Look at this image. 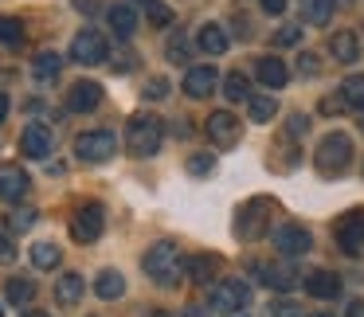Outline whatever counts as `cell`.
I'll use <instances>...</instances> for the list:
<instances>
[{"mask_svg": "<svg viewBox=\"0 0 364 317\" xmlns=\"http://www.w3.org/2000/svg\"><path fill=\"white\" fill-rule=\"evenodd\" d=\"M141 267L157 286H176L184 278V251L176 243H168V239H161V243H153L145 251Z\"/></svg>", "mask_w": 364, "mask_h": 317, "instance_id": "6da1fadb", "label": "cell"}, {"mask_svg": "<svg viewBox=\"0 0 364 317\" xmlns=\"http://www.w3.org/2000/svg\"><path fill=\"white\" fill-rule=\"evenodd\" d=\"M165 141V122L157 114H134L126 122V145L134 157H153Z\"/></svg>", "mask_w": 364, "mask_h": 317, "instance_id": "7a4b0ae2", "label": "cell"}, {"mask_svg": "<svg viewBox=\"0 0 364 317\" xmlns=\"http://www.w3.org/2000/svg\"><path fill=\"white\" fill-rule=\"evenodd\" d=\"M314 165L321 176H345L353 165V137L348 134H325L314 153Z\"/></svg>", "mask_w": 364, "mask_h": 317, "instance_id": "3957f363", "label": "cell"}, {"mask_svg": "<svg viewBox=\"0 0 364 317\" xmlns=\"http://www.w3.org/2000/svg\"><path fill=\"white\" fill-rule=\"evenodd\" d=\"M270 215H274V200H267V196L247 200L235 215V235L243 239V243H259L270 231Z\"/></svg>", "mask_w": 364, "mask_h": 317, "instance_id": "277c9868", "label": "cell"}, {"mask_svg": "<svg viewBox=\"0 0 364 317\" xmlns=\"http://www.w3.org/2000/svg\"><path fill=\"white\" fill-rule=\"evenodd\" d=\"M118 153V137L110 129H87V134L75 137V157L87 161V165H102Z\"/></svg>", "mask_w": 364, "mask_h": 317, "instance_id": "5b68a950", "label": "cell"}, {"mask_svg": "<svg viewBox=\"0 0 364 317\" xmlns=\"http://www.w3.org/2000/svg\"><path fill=\"white\" fill-rule=\"evenodd\" d=\"M208 306H212L215 313H239V309L251 306V286H247L243 278H223V282L212 286Z\"/></svg>", "mask_w": 364, "mask_h": 317, "instance_id": "8992f818", "label": "cell"}, {"mask_svg": "<svg viewBox=\"0 0 364 317\" xmlns=\"http://www.w3.org/2000/svg\"><path fill=\"white\" fill-rule=\"evenodd\" d=\"M106 55H110V43H106V36L98 28H82L71 40V63L98 67V63H106Z\"/></svg>", "mask_w": 364, "mask_h": 317, "instance_id": "52a82bcc", "label": "cell"}, {"mask_svg": "<svg viewBox=\"0 0 364 317\" xmlns=\"http://www.w3.org/2000/svg\"><path fill=\"white\" fill-rule=\"evenodd\" d=\"M106 231V208L102 204H82L71 215V239L75 243H98Z\"/></svg>", "mask_w": 364, "mask_h": 317, "instance_id": "ba28073f", "label": "cell"}, {"mask_svg": "<svg viewBox=\"0 0 364 317\" xmlns=\"http://www.w3.org/2000/svg\"><path fill=\"white\" fill-rule=\"evenodd\" d=\"M337 243L345 254H360L364 251V208H353L337 220Z\"/></svg>", "mask_w": 364, "mask_h": 317, "instance_id": "9c48e42d", "label": "cell"}, {"mask_svg": "<svg viewBox=\"0 0 364 317\" xmlns=\"http://www.w3.org/2000/svg\"><path fill=\"white\" fill-rule=\"evenodd\" d=\"M51 149H55V134H51V126H40V122L24 126V134H20V153H24L28 161L51 157Z\"/></svg>", "mask_w": 364, "mask_h": 317, "instance_id": "30bf717a", "label": "cell"}, {"mask_svg": "<svg viewBox=\"0 0 364 317\" xmlns=\"http://www.w3.org/2000/svg\"><path fill=\"white\" fill-rule=\"evenodd\" d=\"M208 137H212V145H220V149H231V145L243 137V126H239L235 114L215 110V114H208Z\"/></svg>", "mask_w": 364, "mask_h": 317, "instance_id": "8fae6325", "label": "cell"}, {"mask_svg": "<svg viewBox=\"0 0 364 317\" xmlns=\"http://www.w3.org/2000/svg\"><path fill=\"white\" fill-rule=\"evenodd\" d=\"M32 192V176L24 173L20 165H4L0 168V200L4 204H20V200Z\"/></svg>", "mask_w": 364, "mask_h": 317, "instance_id": "7c38bea8", "label": "cell"}, {"mask_svg": "<svg viewBox=\"0 0 364 317\" xmlns=\"http://www.w3.org/2000/svg\"><path fill=\"white\" fill-rule=\"evenodd\" d=\"M274 247L278 251H286L294 259V254H309L314 251V235H309L301 223H282V227L274 231Z\"/></svg>", "mask_w": 364, "mask_h": 317, "instance_id": "4fadbf2b", "label": "cell"}, {"mask_svg": "<svg viewBox=\"0 0 364 317\" xmlns=\"http://www.w3.org/2000/svg\"><path fill=\"white\" fill-rule=\"evenodd\" d=\"M255 274H259L270 290H294V286L301 282V274H298V267H294V262H267V267L259 262V267H255Z\"/></svg>", "mask_w": 364, "mask_h": 317, "instance_id": "5bb4252c", "label": "cell"}, {"mask_svg": "<svg viewBox=\"0 0 364 317\" xmlns=\"http://www.w3.org/2000/svg\"><path fill=\"white\" fill-rule=\"evenodd\" d=\"M98 106H102V87L90 82V79L75 82L71 95H67V110L71 114H90V110H98Z\"/></svg>", "mask_w": 364, "mask_h": 317, "instance_id": "9a60e30c", "label": "cell"}, {"mask_svg": "<svg viewBox=\"0 0 364 317\" xmlns=\"http://www.w3.org/2000/svg\"><path fill=\"white\" fill-rule=\"evenodd\" d=\"M255 79L267 90H282L286 82H290V71H286V63L278 55H259L255 59Z\"/></svg>", "mask_w": 364, "mask_h": 317, "instance_id": "2e32d148", "label": "cell"}, {"mask_svg": "<svg viewBox=\"0 0 364 317\" xmlns=\"http://www.w3.org/2000/svg\"><path fill=\"white\" fill-rule=\"evenodd\" d=\"M215 82H220L215 67L212 63H196V67H188V75H184V95L188 98H208L215 90Z\"/></svg>", "mask_w": 364, "mask_h": 317, "instance_id": "e0dca14e", "label": "cell"}, {"mask_svg": "<svg viewBox=\"0 0 364 317\" xmlns=\"http://www.w3.org/2000/svg\"><path fill=\"white\" fill-rule=\"evenodd\" d=\"M184 274L200 286L215 282V274H220V254H192V259H184Z\"/></svg>", "mask_w": 364, "mask_h": 317, "instance_id": "ac0fdd59", "label": "cell"}, {"mask_svg": "<svg viewBox=\"0 0 364 317\" xmlns=\"http://www.w3.org/2000/svg\"><path fill=\"white\" fill-rule=\"evenodd\" d=\"M306 294L317 298V301H329V298L341 294V278L333 274V270H314V274L306 278Z\"/></svg>", "mask_w": 364, "mask_h": 317, "instance_id": "d6986e66", "label": "cell"}, {"mask_svg": "<svg viewBox=\"0 0 364 317\" xmlns=\"http://www.w3.org/2000/svg\"><path fill=\"white\" fill-rule=\"evenodd\" d=\"M228 32H223V24H200L196 28V48L204 51V55H223L228 51Z\"/></svg>", "mask_w": 364, "mask_h": 317, "instance_id": "ffe728a7", "label": "cell"}, {"mask_svg": "<svg viewBox=\"0 0 364 317\" xmlns=\"http://www.w3.org/2000/svg\"><path fill=\"white\" fill-rule=\"evenodd\" d=\"M106 20H110V32L118 36V40H129V36L137 32V9L134 4H114V9L106 12Z\"/></svg>", "mask_w": 364, "mask_h": 317, "instance_id": "44dd1931", "label": "cell"}, {"mask_svg": "<svg viewBox=\"0 0 364 317\" xmlns=\"http://www.w3.org/2000/svg\"><path fill=\"white\" fill-rule=\"evenodd\" d=\"M82 294H87V282H82V274H75V270H71V274H63V278L55 282V301H59L63 309L79 306Z\"/></svg>", "mask_w": 364, "mask_h": 317, "instance_id": "7402d4cb", "label": "cell"}, {"mask_svg": "<svg viewBox=\"0 0 364 317\" xmlns=\"http://www.w3.org/2000/svg\"><path fill=\"white\" fill-rule=\"evenodd\" d=\"M95 294L102 301H118L122 294H126V278L118 274V270H98V278H95Z\"/></svg>", "mask_w": 364, "mask_h": 317, "instance_id": "603a6c76", "label": "cell"}, {"mask_svg": "<svg viewBox=\"0 0 364 317\" xmlns=\"http://www.w3.org/2000/svg\"><path fill=\"white\" fill-rule=\"evenodd\" d=\"M329 51L337 63H356V55H360V40H356V32H337L329 40Z\"/></svg>", "mask_w": 364, "mask_h": 317, "instance_id": "cb8c5ba5", "label": "cell"}, {"mask_svg": "<svg viewBox=\"0 0 364 317\" xmlns=\"http://www.w3.org/2000/svg\"><path fill=\"white\" fill-rule=\"evenodd\" d=\"M333 9H337V0H301V20L321 28L333 20Z\"/></svg>", "mask_w": 364, "mask_h": 317, "instance_id": "d4e9b609", "label": "cell"}, {"mask_svg": "<svg viewBox=\"0 0 364 317\" xmlns=\"http://www.w3.org/2000/svg\"><path fill=\"white\" fill-rule=\"evenodd\" d=\"M59 71H63V59H59L55 51H40V55H36L32 75H36L40 82H55V79H59Z\"/></svg>", "mask_w": 364, "mask_h": 317, "instance_id": "484cf974", "label": "cell"}, {"mask_svg": "<svg viewBox=\"0 0 364 317\" xmlns=\"http://www.w3.org/2000/svg\"><path fill=\"white\" fill-rule=\"evenodd\" d=\"M341 102H345V110L364 114V75H348V79L341 82Z\"/></svg>", "mask_w": 364, "mask_h": 317, "instance_id": "4316f807", "label": "cell"}, {"mask_svg": "<svg viewBox=\"0 0 364 317\" xmlns=\"http://www.w3.org/2000/svg\"><path fill=\"white\" fill-rule=\"evenodd\" d=\"M4 298H9L12 306H32L36 282L32 278H9V282H4Z\"/></svg>", "mask_w": 364, "mask_h": 317, "instance_id": "83f0119b", "label": "cell"}, {"mask_svg": "<svg viewBox=\"0 0 364 317\" xmlns=\"http://www.w3.org/2000/svg\"><path fill=\"white\" fill-rule=\"evenodd\" d=\"M59 262H63V251H59L55 243H36L32 247V267L36 270H55Z\"/></svg>", "mask_w": 364, "mask_h": 317, "instance_id": "f1b7e54d", "label": "cell"}, {"mask_svg": "<svg viewBox=\"0 0 364 317\" xmlns=\"http://www.w3.org/2000/svg\"><path fill=\"white\" fill-rule=\"evenodd\" d=\"M223 98H228V102H247V98H251V82H247V75L231 71L228 79H223Z\"/></svg>", "mask_w": 364, "mask_h": 317, "instance_id": "f546056e", "label": "cell"}, {"mask_svg": "<svg viewBox=\"0 0 364 317\" xmlns=\"http://www.w3.org/2000/svg\"><path fill=\"white\" fill-rule=\"evenodd\" d=\"M247 110H251L255 122H270L278 114V102H274V95H251L247 98Z\"/></svg>", "mask_w": 364, "mask_h": 317, "instance_id": "4dcf8cb0", "label": "cell"}, {"mask_svg": "<svg viewBox=\"0 0 364 317\" xmlns=\"http://www.w3.org/2000/svg\"><path fill=\"white\" fill-rule=\"evenodd\" d=\"M24 43V24L16 16H0V48H20Z\"/></svg>", "mask_w": 364, "mask_h": 317, "instance_id": "1f68e13d", "label": "cell"}, {"mask_svg": "<svg viewBox=\"0 0 364 317\" xmlns=\"http://www.w3.org/2000/svg\"><path fill=\"white\" fill-rule=\"evenodd\" d=\"M145 12H149V24L153 28H168V24H173V9H168V4H161V0H149V4H145Z\"/></svg>", "mask_w": 364, "mask_h": 317, "instance_id": "d6a6232c", "label": "cell"}, {"mask_svg": "<svg viewBox=\"0 0 364 317\" xmlns=\"http://www.w3.org/2000/svg\"><path fill=\"white\" fill-rule=\"evenodd\" d=\"M36 220H40V212H36V208H20V212L9 215V231H28Z\"/></svg>", "mask_w": 364, "mask_h": 317, "instance_id": "836d02e7", "label": "cell"}, {"mask_svg": "<svg viewBox=\"0 0 364 317\" xmlns=\"http://www.w3.org/2000/svg\"><path fill=\"white\" fill-rule=\"evenodd\" d=\"M274 43L278 48H294V43H301V24H282L274 32Z\"/></svg>", "mask_w": 364, "mask_h": 317, "instance_id": "e575fe53", "label": "cell"}, {"mask_svg": "<svg viewBox=\"0 0 364 317\" xmlns=\"http://www.w3.org/2000/svg\"><path fill=\"white\" fill-rule=\"evenodd\" d=\"M270 317H301V306L290 298H278L274 306H270Z\"/></svg>", "mask_w": 364, "mask_h": 317, "instance_id": "d590c367", "label": "cell"}, {"mask_svg": "<svg viewBox=\"0 0 364 317\" xmlns=\"http://www.w3.org/2000/svg\"><path fill=\"white\" fill-rule=\"evenodd\" d=\"M212 168H215V161L208 157V153H196V157L188 161V173H192V176H208Z\"/></svg>", "mask_w": 364, "mask_h": 317, "instance_id": "8d00e7d4", "label": "cell"}, {"mask_svg": "<svg viewBox=\"0 0 364 317\" xmlns=\"http://www.w3.org/2000/svg\"><path fill=\"white\" fill-rule=\"evenodd\" d=\"M145 98H149V102L168 98V79H149V82H145Z\"/></svg>", "mask_w": 364, "mask_h": 317, "instance_id": "74e56055", "label": "cell"}, {"mask_svg": "<svg viewBox=\"0 0 364 317\" xmlns=\"http://www.w3.org/2000/svg\"><path fill=\"white\" fill-rule=\"evenodd\" d=\"M16 259V243H12L9 227H0V262H12Z\"/></svg>", "mask_w": 364, "mask_h": 317, "instance_id": "f35d334b", "label": "cell"}, {"mask_svg": "<svg viewBox=\"0 0 364 317\" xmlns=\"http://www.w3.org/2000/svg\"><path fill=\"white\" fill-rule=\"evenodd\" d=\"M168 59H181V63H188V40H181V36H176V40H168Z\"/></svg>", "mask_w": 364, "mask_h": 317, "instance_id": "ab89813d", "label": "cell"}, {"mask_svg": "<svg viewBox=\"0 0 364 317\" xmlns=\"http://www.w3.org/2000/svg\"><path fill=\"white\" fill-rule=\"evenodd\" d=\"M306 129H309V118H306V114H290V126H286V134H290V137H306Z\"/></svg>", "mask_w": 364, "mask_h": 317, "instance_id": "60d3db41", "label": "cell"}, {"mask_svg": "<svg viewBox=\"0 0 364 317\" xmlns=\"http://www.w3.org/2000/svg\"><path fill=\"white\" fill-rule=\"evenodd\" d=\"M298 71L306 75V79H314V75L321 71V67H317V55H301V59H298Z\"/></svg>", "mask_w": 364, "mask_h": 317, "instance_id": "b9f144b4", "label": "cell"}, {"mask_svg": "<svg viewBox=\"0 0 364 317\" xmlns=\"http://www.w3.org/2000/svg\"><path fill=\"white\" fill-rule=\"evenodd\" d=\"M262 12H270V16H282V12H286V0H262Z\"/></svg>", "mask_w": 364, "mask_h": 317, "instance_id": "7bdbcfd3", "label": "cell"}, {"mask_svg": "<svg viewBox=\"0 0 364 317\" xmlns=\"http://www.w3.org/2000/svg\"><path fill=\"white\" fill-rule=\"evenodd\" d=\"M341 110H345L341 98H325V102H321V114H341Z\"/></svg>", "mask_w": 364, "mask_h": 317, "instance_id": "ee69618b", "label": "cell"}, {"mask_svg": "<svg viewBox=\"0 0 364 317\" xmlns=\"http://www.w3.org/2000/svg\"><path fill=\"white\" fill-rule=\"evenodd\" d=\"M345 317H364V298H356V301H348V309H345Z\"/></svg>", "mask_w": 364, "mask_h": 317, "instance_id": "f6af8a7d", "label": "cell"}, {"mask_svg": "<svg viewBox=\"0 0 364 317\" xmlns=\"http://www.w3.org/2000/svg\"><path fill=\"white\" fill-rule=\"evenodd\" d=\"M9 106H12V102H9V95H0V122L9 118Z\"/></svg>", "mask_w": 364, "mask_h": 317, "instance_id": "bcb514c9", "label": "cell"}, {"mask_svg": "<svg viewBox=\"0 0 364 317\" xmlns=\"http://www.w3.org/2000/svg\"><path fill=\"white\" fill-rule=\"evenodd\" d=\"M184 317H204V309H200V306H188V309H184Z\"/></svg>", "mask_w": 364, "mask_h": 317, "instance_id": "7dc6e473", "label": "cell"}, {"mask_svg": "<svg viewBox=\"0 0 364 317\" xmlns=\"http://www.w3.org/2000/svg\"><path fill=\"white\" fill-rule=\"evenodd\" d=\"M145 317H173V313H168V309H149Z\"/></svg>", "mask_w": 364, "mask_h": 317, "instance_id": "c3c4849f", "label": "cell"}, {"mask_svg": "<svg viewBox=\"0 0 364 317\" xmlns=\"http://www.w3.org/2000/svg\"><path fill=\"white\" fill-rule=\"evenodd\" d=\"M24 317H51V313H43V309H28Z\"/></svg>", "mask_w": 364, "mask_h": 317, "instance_id": "681fc988", "label": "cell"}, {"mask_svg": "<svg viewBox=\"0 0 364 317\" xmlns=\"http://www.w3.org/2000/svg\"><path fill=\"white\" fill-rule=\"evenodd\" d=\"M309 317H333V313H309Z\"/></svg>", "mask_w": 364, "mask_h": 317, "instance_id": "f907efd6", "label": "cell"}, {"mask_svg": "<svg viewBox=\"0 0 364 317\" xmlns=\"http://www.w3.org/2000/svg\"><path fill=\"white\" fill-rule=\"evenodd\" d=\"M137 4H149V0H137Z\"/></svg>", "mask_w": 364, "mask_h": 317, "instance_id": "816d5d0a", "label": "cell"}, {"mask_svg": "<svg viewBox=\"0 0 364 317\" xmlns=\"http://www.w3.org/2000/svg\"><path fill=\"white\" fill-rule=\"evenodd\" d=\"M0 317H4V309H0Z\"/></svg>", "mask_w": 364, "mask_h": 317, "instance_id": "f5cc1de1", "label": "cell"}]
</instances>
